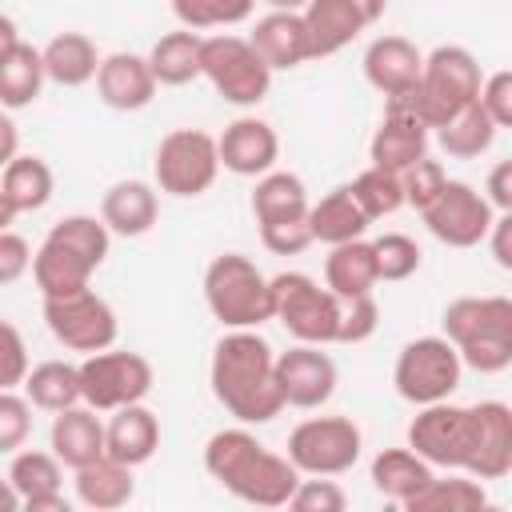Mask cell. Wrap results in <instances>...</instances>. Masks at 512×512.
I'll use <instances>...</instances> for the list:
<instances>
[{"label": "cell", "mask_w": 512, "mask_h": 512, "mask_svg": "<svg viewBox=\"0 0 512 512\" xmlns=\"http://www.w3.org/2000/svg\"><path fill=\"white\" fill-rule=\"evenodd\" d=\"M212 396L240 420V424H268L284 412V392L276 380V352L256 328H232L220 336L212 352Z\"/></svg>", "instance_id": "6da1fadb"}, {"label": "cell", "mask_w": 512, "mask_h": 512, "mask_svg": "<svg viewBox=\"0 0 512 512\" xmlns=\"http://www.w3.org/2000/svg\"><path fill=\"white\" fill-rule=\"evenodd\" d=\"M204 468L208 476L232 492L244 504L256 508H284L292 492L300 488V468L288 460V452L264 448L248 428H220L204 444Z\"/></svg>", "instance_id": "7a4b0ae2"}, {"label": "cell", "mask_w": 512, "mask_h": 512, "mask_svg": "<svg viewBox=\"0 0 512 512\" xmlns=\"http://www.w3.org/2000/svg\"><path fill=\"white\" fill-rule=\"evenodd\" d=\"M108 244H112V228L96 216L76 212L56 220L32 260V280L40 296H72L88 288L92 272L108 260Z\"/></svg>", "instance_id": "3957f363"}, {"label": "cell", "mask_w": 512, "mask_h": 512, "mask_svg": "<svg viewBox=\"0 0 512 512\" xmlns=\"http://www.w3.org/2000/svg\"><path fill=\"white\" fill-rule=\"evenodd\" d=\"M440 324L468 368L492 376L512 364V296H460Z\"/></svg>", "instance_id": "277c9868"}, {"label": "cell", "mask_w": 512, "mask_h": 512, "mask_svg": "<svg viewBox=\"0 0 512 512\" xmlns=\"http://www.w3.org/2000/svg\"><path fill=\"white\" fill-rule=\"evenodd\" d=\"M204 300L224 328H260L264 320H276L272 280L240 252H224L208 264Z\"/></svg>", "instance_id": "5b68a950"}, {"label": "cell", "mask_w": 512, "mask_h": 512, "mask_svg": "<svg viewBox=\"0 0 512 512\" xmlns=\"http://www.w3.org/2000/svg\"><path fill=\"white\" fill-rule=\"evenodd\" d=\"M480 88H484V76L476 56L460 44H440L424 56V76H420V88L412 92V104L428 128H440L456 112L476 104Z\"/></svg>", "instance_id": "8992f818"}, {"label": "cell", "mask_w": 512, "mask_h": 512, "mask_svg": "<svg viewBox=\"0 0 512 512\" xmlns=\"http://www.w3.org/2000/svg\"><path fill=\"white\" fill-rule=\"evenodd\" d=\"M272 308H276V320L288 328V336H296L304 344H336L340 340L344 300L328 284L320 288L308 272L272 276Z\"/></svg>", "instance_id": "52a82bcc"}, {"label": "cell", "mask_w": 512, "mask_h": 512, "mask_svg": "<svg viewBox=\"0 0 512 512\" xmlns=\"http://www.w3.org/2000/svg\"><path fill=\"white\" fill-rule=\"evenodd\" d=\"M460 372H464V360L448 336H416L400 348L392 384L408 404L424 408V404L448 400L460 388Z\"/></svg>", "instance_id": "ba28073f"}, {"label": "cell", "mask_w": 512, "mask_h": 512, "mask_svg": "<svg viewBox=\"0 0 512 512\" xmlns=\"http://www.w3.org/2000/svg\"><path fill=\"white\" fill-rule=\"evenodd\" d=\"M220 140L200 128H176L156 144V188L180 200L204 196L220 176Z\"/></svg>", "instance_id": "9c48e42d"}, {"label": "cell", "mask_w": 512, "mask_h": 512, "mask_svg": "<svg viewBox=\"0 0 512 512\" xmlns=\"http://www.w3.org/2000/svg\"><path fill=\"white\" fill-rule=\"evenodd\" d=\"M408 448L420 452L432 468H456L468 472L472 448H476V412L472 404H424L408 424Z\"/></svg>", "instance_id": "30bf717a"}, {"label": "cell", "mask_w": 512, "mask_h": 512, "mask_svg": "<svg viewBox=\"0 0 512 512\" xmlns=\"http://www.w3.org/2000/svg\"><path fill=\"white\" fill-rule=\"evenodd\" d=\"M204 80L240 108H252L268 96L272 88V68L264 56L252 48L248 36H204Z\"/></svg>", "instance_id": "8fae6325"}, {"label": "cell", "mask_w": 512, "mask_h": 512, "mask_svg": "<svg viewBox=\"0 0 512 512\" xmlns=\"http://www.w3.org/2000/svg\"><path fill=\"white\" fill-rule=\"evenodd\" d=\"M364 436L348 416H312L288 432V460L304 476H340L360 460Z\"/></svg>", "instance_id": "7c38bea8"}, {"label": "cell", "mask_w": 512, "mask_h": 512, "mask_svg": "<svg viewBox=\"0 0 512 512\" xmlns=\"http://www.w3.org/2000/svg\"><path fill=\"white\" fill-rule=\"evenodd\" d=\"M44 324L56 336V344L84 356L116 344V312L92 288H80L72 296H44Z\"/></svg>", "instance_id": "4fadbf2b"}, {"label": "cell", "mask_w": 512, "mask_h": 512, "mask_svg": "<svg viewBox=\"0 0 512 512\" xmlns=\"http://www.w3.org/2000/svg\"><path fill=\"white\" fill-rule=\"evenodd\" d=\"M80 380H84V404H92L96 412H116L124 404H140L152 392L156 376L140 352L104 348V352L84 356Z\"/></svg>", "instance_id": "5bb4252c"}, {"label": "cell", "mask_w": 512, "mask_h": 512, "mask_svg": "<svg viewBox=\"0 0 512 512\" xmlns=\"http://www.w3.org/2000/svg\"><path fill=\"white\" fill-rule=\"evenodd\" d=\"M492 212H496V208L488 204V196H480L472 184L448 180V184L440 188V196H436L420 216H424L428 232H432L440 244H448V248H476L480 240H488V232H492V224H496Z\"/></svg>", "instance_id": "9a60e30c"}, {"label": "cell", "mask_w": 512, "mask_h": 512, "mask_svg": "<svg viewBox=\"0 0 512 512\" xmlns=\"http://www.w3.org/2000/svg\"><path fill=\"white\" fill-rule=\"evenodd\" d=\"M428 124L420 120L416 104H412V92L408 96H392L384 104V120L380 128L372 132V144H368V156L372 164L380 168H392V172H404L412 168L416 160L428 156Z\"/></svg>", "instance_id": "2e32d148"}, {"label": "cell", "mask_w": 512, "mask_h": 512, "mask_svg": "<svg viewBox=\"0 0 512 512\" xmlns=\"http://www.w3.org/2000/svg\"><path fill=\"white\" fill-rule=\"evenodd\" d=\"M324 344H296L288 352H276V380L292 408H320L336 392V364Z\"/></svg>", "instance_id": "e0dca14e"}, {"label": "cell", "mask_w": 512, "mask_h": 512, "mask_svg": "<svg viewBox=\"0 0 512 512\" xmlns=\"http://www.w3.org/2000/svg\"><path fill=\"white\" fill-rule=\"evenodd\" d=\"M364 76L368 84L392 100V96H408L420 88L424 76V52L408 40V36H376L364 52Z\"/></svg>", "instance_id": "ac0fdd59"}, {"label": "cell", "mask_w": 512, "mask_h": 512, "mask_svg": "<svg viewBox=\"0 0 512 512\" xmlns=\"http://www.w3.org/2000/svg\"><path fill=\"white\" fill-rule=\"evenodd\" d=\"M220 164L232 172V176H264L276 168V156H280V136L268 120L260 116H240L232 120L220 136Z\"/></svg>", "instance_id": "d6986e66"}, {"label": "cell", "mask_w": 512, "mask_h": 512, "mask_svg": "<svg viewBox=\"0 0 512 512\" xmlns=\"http://www.w3.org/2000/svg\"><path fill=\"white\" fill-rule=\"evenodd\" d=\"M156 88H160V80H156L148 56H136V52H112V56H104V64L96 72V92L116 112L148 108Z\"/></svg>", "instance_id": "ffe728a7"}, {"label": "cell", "mask_w": 512, "mask_h": 512, "mask_svg": "<svg viewBox=\"0 0 512 512\" xmlns=\"http://www.w3.org/2000/svg\"><path fill=\"white\" fill-rule=\"evenodd\" d=\"M48 448L60 456L64 468H84L100 456H108V424L96 416L92 404H72L64 412H56L52 432H48Z\"/></svg>", "instance_id": "44dd1931"}, {"label": "cell", "mask_w": 512, "mask_h": 512, "mask_svg": "<svg viewBox=\"0 0 512 512\" xmlns=\"http://www.w3.org/2000/svg\"><path fill=\"white\" fill-rule=\"evenodd\" d=\"M476 412V448L468 472L480 480H500L512 472V408L504 400H480Z\"/></svg>", "instance_id": "7402d4cb"}, {"label": "cell", "mask_w": 512, "mask_h": 512, "mask_svg": "<svg viewBox=\"0 0 512 512\" xmlns=\"http://www.w3.org/2000/svg\"><path fill=\"white\" fill-rule=\"evenodd\" d=\"M252 48L264 56V64L272 72H292L300 68L304 60H312V48H308V28H304V12H268L256 20L252 28Z\"/></svg>", "instance_id": "603a6c76"}, {"label": "cell", "mask_w": 512, "mask_h": 512, "mask_svg": "<svg viewBox=\"0 0 512 512\" xmlns=\"http://www.w3.org/2000/svg\"><path fill=\"white\" fill-rule=\"evenodd\" d=\"M52 168L40 156H16L0 172V228H8L20 212H36L52 200Z\"/></svg>", "instance_id": "cb8c5ba5"}, {"label": "cell", "mask_w": 512, "mask_h": 512, "mask_svg": "<svg viewBox=\"0 0 512 512\" xmlns=\"http://www.w3.org/2000/svg\"><path fill=\"white\" fill-rule=\"evenodd\" d=\"M304 28H308L312 60H324V56H336L340 48H348L368 28V20L352 0H308Z\"/></svg>", "instance_id": "d4e9b609"}, {"label": "cell", "mask_w": 512, "mask_h": 512, "mask_svg": "<svg viewBox=\"0 0 512 512\" xmlns=\"http://www.w3.org/2000/svg\"><path fill=\"white\" fill-rule=\"evenodd\" d=\"M312 212V200H308V188L296 172H264L256 176V188H252V216L260 228H276V224H300L308 220Z\"/></svg>", "instance_id": "484cf974"}, {"label": "cell", "mask_w": 512, "mask_h": 512, "mask_svg": "<svg viewBox=\"0 0 512 512\" xmlns=\"http://www.w3.org/2000/svg\"><path fill=\"white\" fill-rule=\"evenodd\" d=\"M160 448V420L152 408L140 404H124L108 416V456L120 460V464H148Z\"/></svg>", "instance_id": "4316f807"}, {"label": "cell", "mask_w": 512, "mask_h": 512, "mask_svg": "<svg viewBox=\"0 0 512 512\" xmlns=\"http://www.w3.org/2000/svg\"><path fill=\"white\" fill-rule=\"evenodd\" d=\"M156 216H160V200L148 180H120L100 200V220L116 236H144L156 224Z\"/></svg>", "instance_id": "83f0119b"}, {"label": "cell", "mask_w": 512, "mask_h": 512, "mask_svg": "<svg viewBox=\"0 0 512 512\" xmlns=\"http://www.w3.org/2000/svg\"><path fill=\"white\" fill-rule=\"evenodd\" d=\"M324 284L340 296V300H356V296H372V288L380 284V264H376V248L372 240H348L336 244L324 260Z\"/></svg>", "instance_id": "f1b7e54d"}, {"label": "cell", "mask_w": 512, "mask_h": 512, "mask_svg": "<svg viewBox=\"0 0 512 512\" xmlns=\"http://www.w3.org/2000/svg\"><path fill=\"white\" fill-rule=\"evenodd\" d=\"M308 224H312V240L336 248V244H348V240H360L364 228L372 224V216L360 208L352 184H340L332 188L328 196H320L308 212Z\"/></svg>", "instance_id": "f546056e"}, {"label": "cell", "mask_w": 512, "mask_h": 512, "mask_svg": "<svg viewBox=\"0 0 512 512\" xmlns=\"http://www.w3.org/2000/svg\"><path fill=\"white\" fill-rule=\"evenodd\" d=\"M148 64L156 72V80L164 88H180L196 76H204V36L196 28H176V32H164L152 52H148Z\"/></svg>", "instance_id": "4dcf8cb0"}, {"label": "cell", "mask_w": 512, "mask_h": 512, "mask_svg": "<svg viewBox=\"0 0 512 512\" xmlns=\"http://www.w3.org/2000/svg\"><path fill=\"white\" fill-rule=\"evenodd\" d=\"M76 500L84 508H96V512H112V508H124L136 492L132 484V464H120L112 456H100L84 468H76Z\"/></svg>", "instance_id": "1f68e13d"}, {"label": "cell", "mask_w": 512, "mask_h": 512, "mask_svg": "<svg viewBox=\"0 0 512 512\" xmlns=\"http://www.w3.org/2000/svg\"><path fill=\"white\" fill-rule=\"evenodd\" d=\"M432 476H436L432 464L420 452H412V448H384L372 460V484H376V492L388 496V500H396V504H408L416 492H424Z\"/></svg>", "instance_id": "d6a6232c"}, {"label": "cell", "mask_w": 512, "mask_h": 512, "mask_svg": "<svg viewBox=\"0 0 512 512\" xmlns=\"http://www.w3.org/2000/svg\"><path fill=\"white\" fill-rule=\"evenodd\" d=\"M100 64H104V60H100L96 44H92L84 32H56V36L44 44L48 80L60 84V88H80V84L96 80Z\"/></svg>", "instance_id": "836d02e7"}, {"label": "cell", "mask_w": 512, "mask_h": 512, "mask_svg": "<svg viewBox=\"0 0 512 512\" xmlns=\"http://www.w3.org/2000/svg\"><path fill=\"white\" fill-rule=\"evenodd\" d=\"M48 80V68H44V48H32V44H16L8 52H0V104L8 112L16 108H28L40 88Z\"/></svg>", "instance_id": "e575fe53"}, {"label": "cell", "mask_w": 512, "mask_h": 512, "mask_svg": "<svg viewBox=\"0 0 512 512\" xmlns=\"http://www.w3.org/2000/svg\"><path fill=\"white\" fill-rule=\"evenodd\" d=\"M24 392L36 408L44 412H64L72 404H84V380H80V364H68V360H44L28 372L24 380Z\"/></svg>", "instance_id": "d590c367"}, {"label": "cell", "mask_w": 512, "mask_h": 512, "mask_svg": "<svg viewBox=\"0 0 512 512\" xmlns=\"http://www.w3.org/2000/svg\"><path fill=\"white\" fill-rule=\"evenodd\" d=\"M60 456L56 452H36V448H24V452H12L8 460V504H24V500H36V496H48V492H60Z\"/></svg>", "instance_id": "8d00e7d4"}, {"label": "cell", "mask_w": 512, "mask_h": 512, "mask_svg": "<svg viewBox=\"0 0 512 512\" xmlns=\"http://www.w3.org/2000/svg\"><path fill=\"white\" fill-rule=\"evenodd\" d=\"M436 140H440V148H444L448 156L472 160V156H480V152L492 148V140H496V120H492L488 108L476 100V104H468L464 112H456L448 124H440V128H436Z\"/></svg>", "instance_id": "74e56055"}, {"label": "cell", "mask_w": 512, "mask_h": 512, "mask_svg": "<svg viewBox=\"0 0 512 512\" xmlns=\"http://www.w3.org/2000/svg\"><path fill=\"white\" fill-rule=\"evenodd\" d=\"M488 504V492L480 484V476H448V480H428L424 492H416L404 508L408 512H476Z\"/></svg>", "instance_id": "f35d334b"}, {"label": "cell", "mask_w": 512, "mask_h": 512, "mask_svg": "<svg viewBox=\"0 0 512 512\" xmlns=\"http://www.w3.org/2000/svg\"><path fill=\"white\" fill-rule=\"evenodd\" d=\"M352 192H356L360 208H364L372 220L392 216L396 208H404V204H408V200H404V180H400V172L380 168V164H368V168L352 180Z\"/></svg>", "instance_id": "ab89813d"}, {"label": "cell", "mask_w": 512, "mask_h": 512, "mask_svg": "<svg viewBox=\"0 0 512 512\" xmlns=\"http://www.w3.org/2000/svg\"><path fill=\"white\" fill-rule=\"evenodd\" d=\"M256 0H172V16L184 28H232L252 16Z\"/></svg>", "instance_id": "60d3db41"}, {"label": "cell", "mask_w": 512, "mask_h": 512, "mask_svg": "<svg viewBox=\"0 0 512 512\" xmlns=\"http://www.w3.org/2000/svg\"><path fill=\"white\" fill-rule=\"evenodd\" d=\"M376 248V264H380V280H408L420 268V244L404 232H384L372 240Z\"/></svg>", "instance_id": "b9f144b4"}, {"label": "cell", "mask_w": 512, "mask_h": 512, "mask_svg": "<svg viewBox=\"0 0 512 512\" xmlns=\"http://www.w3.org/2000/svg\"><path fill=\"white\" fill-rule=\"evenodd\" d=\"M400 180H404V200L416 208V212H424L436 196H440V188L448 184V172H444V164L440 160H416L412 168H404L400 172Z\"/></svg>", "instance_id": "7bdbcfd3"}, {"label": "cell", "mask_w": 512, "mask_h": 512, "mask_svg": "<svg viewBox=\"0 0 512 512\" xmlns=\"http://www.w3.org/2000/svg\"><path fill=\"white\" fill-rule=\"evenodd\" d=\"M32 432V400L16 396V388L0 392V452H20V444Z\"/></svg>", "instance_id": "ee69618b"}, {"label": "cell", "mask_w": 512, "mask_h": 512, "mask_svg": "<svg viewBox=\"0 0 512 512\" xmlns=\"http://www.w3.org/2000/svg\"><path fill=\"white\" fill-rule=\"evenodd\" d=\"M288 508H296V512H344L348 496H344V488L336 480L316 476V480H300V488L292 492Z\"/></svg>", "instance_id": "f6af8a7d"}, {"label": "cell", "mask_w": 512, "mask_h": 512, "mask_svg": "<svg viewBox=\"0 0 512 512\" xmlns=\"http://www.w3.org/2000/svg\"><path fill=\"white\" fill-rule=\"evenodd\" d=\"M28 348L12 320L0 324V388H16L28 380Z\"/></svg>", "instance_id": "bcb514c9"}, {"label": "cell", "mask_w": 512, "mask_h": 512, "mask_svg": "<svg viewBox=\"0 0 512 512\" xmlns=\"http://www.w3.org/2000/svg\"><path fill=\"white\" fill-rule=\"evenodd\" d=\"M380 324V308L372 296H356V300H344V316H340V344H360L376 332Z\"/></svg>", "instance_id": "7dc6e473"}, {"label": "cell", "mask_w": 512, "mask_h": 512, "mask_svg": "<svg viewBox=\"0 0 512 512\" xmlns=\"http://www.w3.org/2000/svg\"><path fill=\"white\" fill-rule=\"evenodd\" d=\"M32 260H36L32 244L12 228H0V284H16L32 268Z\"/></svg>", "instance_id": "c3c4849f"}, {"label": "cell", "mask_w": 512, "mask_h": 512, "mask_svg": "<svg viewBox=\"0 0 512 512\" xmlns=\"http://www.w3.org/2000/svg\"><path fill=\"white\" fill-rule=\"evenodd\" d=\"M480 104L488 108V116L496 120V128H512V68L484 76Z\"/></svg>", "instance_id": "681fc988"}, {"label": "cell", "mask_w": 512, "mask_h": 512, "mask_svg": "<svg viewBox=\"0 0 512 512\" xmlns=\"http://www.w3.org/2000/svg\"><path fill=\"white\" fill-rule=\"evenodd\" d=\"M260 240H264V248H268V252H276V256H300L308 244H316V240H312V224H308V220H300V224L260 228Z\"/></svg>", "instance_id": "f907efd6"}, {"label": "cell", "mask_w": 512, "mask_h": 512, "mask_svg": "<svg viewBox=\"0 0 512 512\" xmlns=\"http://www.w3.org/2000/svg\"><path fill=\"white\" fill-rule=\"evenodd\" d=\"M484 196H488L492 208L512 212V160H500V164L488 172V180H484Z\"/></svg>", "instance_id": "816d5d0a"}, {"label": "cell", "mask_w": 512, "mask_h": 512, "mask_svg": "<svg viewBox=\"0 0 512 512\" xmlns=\"http://www.w3.org/2000/svg\"><path fill=\"white\" fill-rule=\"evenodd\" d=\"M488 248H492V260H496L500 268L512 272V212H504V216L492 224V232H488Z\"/></svg>", "instance_id": "f5cc1de1"}, {"label": "cell", "mask_w": 512, "mask_h": 512, "mask_svg": "<svg viewBox=\"0 0 512 512\" xmlns=\"http://www.w3.org/2000/svg\"><path fill=\"white\" fill-rule=\"evenodd\" d=\"M20 152H16V124L4 116L0 120V164H8V160H16Z\"/></svg>", "instance_id": "db71d44e"}, {"label": "cell", "mask_w": 512, "mask_h": 512, "mask_svg": "<svg viewBox=\"0 0 512 512\" xmlns=\"http://www.w3.org/2000/svg\"><path fill=\"white\" fill-rule=\"evenodd\" d=\"M20 508L28 512H68V500L60 492H48V496H36V500H24Z\"/></svg>", "instance_id": "11a10c76"}, {"label": "cell", "mask_w": 512, "mask_h": 512, "mask_svg": "<svg viewBox=\"0 0 512 512\" xmlns=\"http://www.w3.org/2000/svg\"><path fill=\"white\" fill-rule=\"evenodd\" d=\"M16 44H20V36H16V20L4 16V20H0V52H8V48H16Z\"/></svg>", "instance_id": "9f6ffc18"}, {"label": "cell", "mask_w": 512, "mask_h": 512, "mask_svg": "<svg viewBox=\"0 0 512 512\" xmlns=\"http://www.w3.org/2000/svg\"><path fill=\"white\" fill-rule=\"evenodd\" d=\"M352 4L364 12V20H368V24H376V20L384 16V8H388V0H352Z\"/></svg>", "instance_id": "6f0895ef"}, {"label": "cell", "mask_w": 512, "mask_h": 512, "mask_svg": "<svg viewBox=\"0 0 512 512\" xmlns=\"http://www.w3.org/2000/svg\"><path fill=\"white\" fill-rule=\"evenodd\" d=\"M268 8H276V12H304L308 8V0H264Z\"/></svg>", "instance_id": "680465c9"}]
</instances>
